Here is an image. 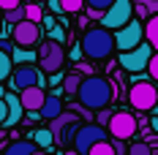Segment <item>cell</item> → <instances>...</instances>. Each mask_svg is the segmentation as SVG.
Here are the masks:
<instances>
[{"label":"cell","mask_w":158,"mask_h":155,"mask_svg":"<svg viewBox=\"0 0 158 155\" xmlns=\"http://www.w3.org/2000/svg\"><path fill=\"white\" fill-rule=\"evenodd\" d=\"M85 3H87V8H98V11H106L112 3H114V0H85Z\"/></svg>","instance_id":"f1b7e54d"},{"label":"cell","mask_w":158,"mask_h":155,"mask_svg":"<svg viewBox=\"0 0 158 155\" xmlns=\"http://www.w3.org/2000/svg\"><path fill=\"white\" fill-rule=\"evenodd\" d=\"M109 133H112V139H131L134 133H136V117L131 114V112H112V117H109Z\"/></svg>","instance_id":"8fae6325"},{"label":"cell","mask_w":158,"mask_h":155,"mask_svg":"<svg viewBox=\"0 0 158 155\" xmlns=\"http://www.w3.org/2000/svg\"><path fill=\"white\" fill-rule=\"evenodd\" d=\"M41 22H44V27H47V30L55 25V19H52V16H41Z\"/></svg>","instance_id":"f35d334b"},{"label":"cell","mask_w":158,"mask_h":155,"mask_svg":"<svg viewBox=\"0 0 158 155\" xmlns=\"http://www.w3.org/2000/svg\"><path fill=\"white\" fill-rule=\"evenodd\" d=\"M30 155H49V153H47V150H41V147H35V150H33Z\"/></svg>","instance_id":"ab89813d"},{"label":"cell","mask_w":158,"mask_h":155,"mask_svg":"<svg viewBox=\"0 0 158 155\" xmlns=\"http://www.w3.org/2000/svg\"><path fill=\"white\" fill-rule=\"evenodd\" d=\"M150 128H153V133H158V114L150 117Z\"/></svg>","instance_id":"74e56055"},{"label":"cell","mask_w":158,"mask_h":155,"mask_svg":"<svg viewBox=\"0 0 158 155\" xmlns=\"http://www.w3.org/2000/svg\"><path fill=\"white\" fill-rule=\"evenodd\" d=\"M77 128H79V114L77 112H60L57 117L49 120V131H52L55 141H60V144H68V141L74 139V131Z\"/></svg>","instance_id":"52a82bcc"},{"label":"cell","mask_w":158,"mask_h":155,"mask_svg":"<svg viewBox=\"0 0 158 155\" xmlns=\"http://www.w3.org/2000/svg\"><path fill=\"white\" fill-rule=\"evenodd\" d=\"M82 8H85V0H60V11L65 14H77Z\"/></svg>","instance_id":"cb8c5ba5"},{"label":"cell","mask_w":158,"mask_h":155,"mask_svg":"<svg viewBox=\"0 0 158 155\" xmlns=\"http://www.w3.org/2000/svg\"><path fill=\"white\" fill-rule=\"evenodd\" d=\"M30 141L35 144V147H41V150H49V147L55 144V136H52L49 128H38V131H33V133H30Z\"/></svg>","instance_id":"2e32d148"},{"label":"cell","mask_w":158,"mask_h":155,"mask_svg":"<svg viewBox=\"0 0 158 155\" xmlns=\"http://www.w3.org/2000/svg\"><path fill=\"white\" fill-rule=\"evenodd\" d=\"M112 112H106V109H101V114H98V123H109Z\"/></svg>","instance_id":"d590c367"},{"label":"cell","mask_w":158,"mask_h":155,"mask_svg":"<svg viewBox=\"0 0 158 155\" xmlns=\"http://www.w3.org/2000/svg\"><path fill=\"white\" fill-rule=\"evenodd\" d=\"M6 139V128H3V125H0V141Z\"/></svg>","instance_id":"60d3db41"},{"label":"cell","mask_w":158,"mask_h":155,"mask_svg":"<svg viewBox=\"0 0 158 155\" xmlns=\"http://www.w3.org/2000/svg\"><path fill=\"white\" fill-rule=\"evenodd\" d=\"M142 6L147 8V14H150V16H153V14H158V0H144Z\"/></svg>","instance_id":"4dcf8cb0"},{"label":"cell","mask_w":158,"mask_h":155,"mask_svg":"<svg viewBox=\"0 0 158 155\" xmlns=\"http://www.w3.org/2000/svg\"><path fill=\"white\" fill-rule=\"evenodd\" d=\"M35 60H38V68L44 71V74H55V71H60L65 63V49L63 44H57V41H44L41 49L35 52Z\"/></svg>","instance_id":"277c9868"},{"label":"cell","mask_w":158,"mask_h":155,"mask_svg":"<svg viewBox=\"0 0 158 155\" xmlns=\"http://www.w3.org/2000/svg\"><path fill=\"white\" fill-rule=\"evenodd\" d=\"M44 87V71L35 68V63H22V65H14L11 71V87L14 90H25V87Z\"/></svg>","instance_id":"9c48e42d"},{"label":"cell","mask_w":158,"mask_h":155,"mask_svg":"<svg viewBox=\"0 0 158 155\" xmlns=\"http://www.w3.org/2000/svg\"><path fill=\"white\" fill-rule=\"evenodd\" d=\"M87 155H117V153H114V144L104 139V141H95L93 147L87 150Z\"/></svg>","instance_id":"7402d4cb"},{"label":"cell","mask_w":158,"mask_h":155,"mask_svg":"<svg viewBox=\"0 0 158 155\" xmlns=\"http://www.w3.org/2000/svg\"><path fill=\"white\" fill-rule=\"evenodd\" d=\"M3 95H6V87H3V82H0V98H3Z\"/></svg>","instance_id":"b9f144b4"},{"label":"cell","mask_w":158,"mask_h":155,"mask_svg":"<svg viewBox=\"0 0 158 155\" xmlns=\"http://www.w3.org/2000/svg\"><path fill=\"white\" fill-rule=\"evenodd\" d=\"M104 139H106V131L95 123H87V125H79L74 131V139L71 141H74V150L79 155H87V150L93 147L95 141H104Z\"/></svg>","instance_id":"30bf717a"},{"label":"cell","mask_w":158,"mask_h":155,"mask_svg":"<svg viewBox=\"0 0 158 155\" xmlns=\"http://www.w3.org/2000/svg\"><path fill=\"white\" fill-rule=\"evenodd\" d=\"M79 82H82L79 71H77V74H63V93H65V95H77Z\"/></svg>","instance_id":"ffe728a7"},{"label":"cell","mask_w":158,"mask_h":155,"mask_svg":"<svg viewBox=\"0 0 158 155\" xmlns=\"http://www.w3.org/2000/svg\"><path fill=\"white\" fill-rule=\"evenodd\" d=\"M156 98H158V87L153 82H147V79H136L131 84V90H128V101H131V106L136 112H153Z\"/></svg>","instance_id":"3957f363"},{"label":"cell","mask_w":158,"mask_h":155,"mask_svg":"<svg viewBox=\"0 0 158 155\" xmlns=\"http://www.w3.org/2000/svg\"><path fill=\"white\" fill-rule=\"evenodd\" d=\"M60 112H63V101H60V90H55V93H49L47 98H44L38 114H41V120H52V117H57Z\"/></svg>","instance_id":"9a60e30c"},{"label":"cell","mask_w":158,"mask_h":155,"mask_svg":"<svg viewBox=\"0 0 158 155\" xmlns=\"http://www.w3.org/2000/svg\"><path fill=\"white\" fill-rule=\"evenodd\" d=\"M22 6V0H0V11L6 14V11H11V8H19Z\"/></svg>","instance_id":"f546056e"},{"label":"cell","mask_w":158,"mask_h":155,"mask_svg":"<svg viewBox=\"0 0 158 155\" xmlns=\"http://www.w3.org/2000/svg\"><path fill=\"white\" fill-rule=\"evenodd\" d=\"M82 55H87L90 60H106L114 52V35L106 27H90L82 35Z\"/></svg>","instance_id":"7a4b0ae2"},{"label":"cell","mask_w":158,"mask_h":155,"mask_svg":"<svg viewBox=\"0 0 158 155\" xmlns=\"http://www.w3.org/2000/svg\"><path fill=\"white\" fill-rule=\"evenodd\" d=\"M11 63H14V65L35 63V52H30V47H16V49H11Z\"/></svg>","instance_id":"ac0fdd59"},{"label":"cell","mask_w":158,"mask_h":155,"mask_svg":"<svg viewBox=\"0 0 158 155\" xmlns=\"http://www.w3.org/2000/svg\"><path fill=\"white\" fill-rule=\"evenodd\" d=\"M71 60H82V47H79V44H77V47H74V49H71Z\"/></svg>","instance_id":"836d02e7"},{"label":"cell","mask_w":158,"mask_h":155,"mask_svg":"<svg viewBox=\"0 0 158 155\" xmlns=\"http://www.w3.org/2000/svg\"><path fill=\"white\" fill-rule=\"evenodd\" d=\"M144 41L158 52V14H153L147 19V25H144Z\"/></svg>","instance_id":"e0dca14e"},{"label":"cell","mask_w":158,"mask_h":155,"mask_svg":"<svg viewBox=\"0 0 158 155\" xmlns=\"http://www.w3.org/2000/svg\"><path fill=\"white\" fill-rule=\"evenodd\" d=\"M14 71V63H11V52L0 49V82H6V76H11Z\"/></svg>","instance_id":"44dd1931"},{"label":"cell","mask_w":158,"mask_h":155,"mask_svg":"<svg viewBox=\"0 0 158 155\" xmlns=\"http://www.w3.org/2000/svg\"><path fill=\"white\" fill-rule=\"evenodd\" d=\"M6 117H8V106H6V98H0V125L6 123Z\"/></svg>","instance_id":"1f68e13d"},{"label":"cell","mask_w":158,"mask_h":155,"mask_svg":"<svg viewBox=\"0 0 158 155\" xmlns=\"http://www.w3.org/2000/svg\"><path fill=\"white\" fill-rule=\"evenodd\" d=\"M3 98H6V106H8V117H6L3 128H14V125L22 123V114H25V109H22V104H19V95L6 93Z\"/></svg>","instance_id":"5bb4252c"},{"label":"cell","mask_w":158,"mask_h":155,"mask_svg":"<svg viewBox=\"0 0 158 155\" xmlns=\"http://www.w3.org/2000/svg\"><path fill=\"white\" fill-rule=\"evenodd\" d=\"M33 3H41V6H44V3H47V0H33Z\"/></svg>","instance_id":"7bdbcfd3"},{"label":"cell","mask_w":158,"mask_h":155,"mask_svg":"<svg viewBox=\"0 0 158 155\" xmlns=\"http://www.w3.org/2000/svg\"><path fill=\"white\" fill-rule=\"evenodd\" d=\"M147 74H150L153 82H158V52H153L150 60H147Z\"/></svg>","instance_id":"4316f807"},{"label":"cell","mask_w":158,"mask_h":155,"mask_svg":"<svg viewBox=\"0 0 158 155\" xmlns=\"http://www.w3.org/2000/svg\"><path fill=\"white\" fill-rule=\"evenodd\" d=\"M49 38L57 41V44H63L65 41V27L63 25H52V27H49Z\"/></svg>","instance_id":"83f0119b"},{"label":"cell","mask_w":158,"mask_h":155,"mask_svg":"<svg viewBox=\"0 0 158 155\" xmlns=\"http://www.w3.org/2000/svg\"><path fill=\"white\" fill-rule=\"evenodd\" d=\"M41 16H44L41 3H27V6H25V19H30V22H41Z\"/></svg>","instance_id":"603a6c76"},{"label":"cell","mask_w":158,"mask_h":155,"mask_svg":"<svg viewBox=\"0 0 158 155\" xmlns=\"http://www.w3.org/2000/svg\"><path fill=\"white\" fill-rule=\"evenodd\" d=\"M0 22H3V11H0Z\"/></svg>","instance_id":"ee69618b"},{"label":"cell","mask_w":158,"mask_h":155,"mask_svg":"<svg viewBox=\"0 0 158 155\" xmlns=\"http://www.w3.org/2000/svg\"><path fill=\"white\" fill-rule=\"evenodd\" d=\"M60 82H63V74H60V71H55V74L49 76V84H60Z\"/></svg>","instance_id":"e575fe53"},{"label":"cell","mask_w":158,"mask_h":155,"mask_svg":"<svg viewBox=\"0 0 158 155\" xmlns=\"http://www.w3.org/2000/svg\"><path fill=\"white\" fill-rule=\"evenodd\" d=\"M131 16H134V3H131V0H114L109 8L101 14V27H106V30H120Z\"/></svg>","instance_id":"5b68a950"},{"label":"cell","mask_w":158,"mask_h":155,"mask_svg":"<svg viewBox=\"0 0 158 155\" xmlns=\"http://www.w3.org/2000/svg\"><path fill=\"white\" fill-rule=\"evenodd\" d=\"M77 71H79V74H87V76H90V74H93V65H87V63H77Z\"/></svg>","instance_id":"d6a6232c"},{"label":"cell","mask_w":158,"mask_h":155,"mask_svg":"<svg viewBox=\"0 0 158 155\" xmlns=\"http://www.w3.org/2000/svg\"><path fill=\"white\" fill-rule=\"evenodd\" d=\"M6 22H8V25H16V22H22V19H25V8H22V6H19V8H11V11H6Z\"/></svg>","instance_id":"d4e9b609"},{"label":"cell","mask_w":158,"mask_h":155,"mask_svg":"<svg viewBox=\"0 0 158 155\" xmlns=\"http://www.w3.org/2000/svg\"><path fill=\"white\" fill-rule=\"evenodd\" d=\"M33 150H35L33 141H14V144L6 147V153H3V155H30Z\"/></svg>","instance_id":"d6986e66"},{"label":"cell","mask_w":158,"mask_h":155,"mask_svg":"<svg viewBox=\"0 0 158 155\" xmlns=\"http://www.w3.org/2000/svg\"><path fill=\"white\" fill-rule=\"evenodd\" d=\"M77 98L79 104L85 109H90V112H101V109H106L112 104V98H114V87H112L109 79L104 76H85L79 82V90H77Z\"/></svg>","instance_id":"6da1fadb"},{"label":"cell","mask_w":158,"mask_h":155,"mask_svg":"<svg viewBox=\"0 0 158 155\" xmlns=\"http://www.w3.org/2000/svg\"><path fill=\"white\" fill-rule=\"evenodd\" d=\"M44 98H47V93H44V87H38V84L19 90V104H22L25 112H38L41 104H44Z\"/></svg>","instance_id":"4fadbf2b"},{"label":"cell","mask_w":158,"mask_h":155,"mask_svg":"<svg viewBox=\"0 0 158 155\" xmlns=\"http://www.w3.org/2000/svg\"><path fill=\"white\" fill-rule=\"evenodd\" d=\"M156 49L150 47L147 41L142 44H136L134 49H128V52H120V68H126L131 74H139L147 68V60H150V55H153Z\"/></svg>","instance_id":"ba28073f"},{"label":"cell","mask_w":158,"mask_h":155,"mask_svg":"<svg viewBox=\"0 0 158 155\" xmlns=\"http://www.w3.org/2000/svg\"><path fill=\"white\" fill-rule=\"evenodd\" d=\"M101 14H104V11H98V8H87V16H90V19H101Z\"/></svg>","instance_id":"8d00e7d4"},{"label":"cell","mask_w":158,"mask_h":155,"mask_svg":"<svg viewBox=\"0 0 158 155\" xmlns=\"http://www.w3.org/2000/svg\"><path fill=\"white\" fill-rule=\"evenodd\" d=\"M142 41H144V25L139 19H134V16L114 33V49H120V52H128V49H134Z\"/></svg>","instance_id":"8992f818"},{"label":"cell","mask_w":158,"mask_h":155,"mask_svg":"<svg viewBox=\"0 0 158 155\" xmlns=\"http://www.w3.org/2000/svg\"><path fill=\"white\" fill-rule=\"evenodd\" d=\"M11 35H14L16 47H35L38 38H41V27H38V22L22 19V22L11 25Z\"/></svg>","instance_id":"7c38bea8"},{"label":"cell","mask_w":158,"mask_h":155,"mask_svg":"<svg viewBox=\"0 0 158 155\" xmlns=\"http://www.w3.org/2000/svg\"><path fill=\"white\" fill-rule=\"evenodd\" d=\"M128 155H153V150H150L147 141H136V144L128 147Z\"/></svg>","instance_id":"484cf974"}]
</instances>
